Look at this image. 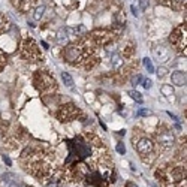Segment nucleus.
<instances>
[{"label":"nucleus","mask_w":187,"mask_h":187,"mask_svg":"<svg viewBox=\"0 0 187 187\" xmlns=\"http://www.w3.org/2000/svg\"><path fill=\"white\" fill-rule=\"evenodd\" d=\"M157 141H159V144L163 148H169V147H172V144H174V135H172V132L168 130V129H162L157 133Z\"/></svg>","instance_id":"0eeeda50"},{"label":"nucleus","mask_w":187,"mask_h":187,"mask_svg":"<svg viewBox=\"0 0 187 187\" xmlns=\"http://www.w3.org/2000/svg\"><path fill=\"white\" fill-rule=\"evenodd\" d=\"M88 54H90L88 44L85 41H83V42H75V44L68 45L63 51V58L69 65L79 66V65H83L88 60Z\"/></svg>","instance_id":"f03ea898"},{"label":"nucleus","mask_w":187,"mask_h":187,"mask_svg":"<svg viewBox=\"0 0 187 187\" xmlns=\"http://www.w3.org/2000/svg\"><path fill=\"white\" fill-rule=\"evenodd\" d=\"M135 148L138 150V153L139 154L147 156V154H150L151 151H153L154 145H153V142H151L148 138H141V139L135 144Z\"/></svg>","instance_id":"9d476101"},{"label":"nucleus","mask_w":187,"mask_h":187,"mask_svg":"<svg viewBox=\"0 0 187 187\" xmlns=\"http://www.w3.org/2000/svg\"><path fill=\"white\" fill-rule=\"evenodd\" d=\"M138 115H139V117H145V115H150V111H148V109H139V111H138Z\"/></svg>","instance_id":"5701e85b"},{"label":"nucleus","mask_w":187,"mask_h":187,"mask_svg":"<svg viewBox=\"0 0 187 187\" xmlns=\"http://www.w3.org/2000/svg\"><path fill=\"white\" fill-rule=\"evenodd\" d=\"M153 54L159 63H165L171 58V50L165 45H157L153 48Z\"/></svg>","instance_id":"1a4fd4ad"},{"label":"nucleus","mask_w":187,"mask_h":187,"mask_svg":"<svg viewBox=\"0 0 187 187\" xmlns=\"http://www.w3.org/2000/svg\"><path fill=\"white\" fill-rule=\"evenodd\" d=\"M144 66H145V69L148 70V73L154 72V66H153V63H151V60H150L148 57H145V58H144Z\"/></svg>","instance_id":"f3484780"},{"label":"nucleus","mask_w":187,"mask_h":187,"mask_svg":"<svg viewBox=\"0 0 187 187\" xmlns=\"http://www.w3.org/2000/svg\"><path fill=\"white\" fill-rule=\"evenodd\" d=\"M142 81H144V87H145L147 90H148V88L151 87V84H153V83H151L150 79H142Z\"/></svg>","instance_id":"b1692460"},{"label":"nucleus","mask_w":187,"mask_h":187,"mask_svg":"<svg viewBox=\"0 0 187 187\" xmlns=\"http://www.w3.org/2000/svg\"><path fill=\"white\" fill-rule=\"evenodd\" d=\"M139 5H141V9H142V11H145V9L148 8V5H150V3H148V0H139Z\"/></svg>","instance_id":"4be33fe9"},{"label":"nucleus","mask_w":187,"mask_h":187,"mask_svg":"<svg viewBox=\"0 0 187 187\" xmlns=\"http://www.w3.org/2000/svg\"><path fill=\"white\" fill-rule=\"evenodd\" d=\"M78 115H79V109L73 103H68V105L62 106L58 114H57V117H58L60 121H72V120L76 118Z\"/></svg>","instance_id":"39448f33"},{"label":"nucleus","mask_w":187,"mask_h":187,"mask_svg":"<svg viewBox=\"0 0 187 187\" xmlns=\"http://www.w3.org/2000/svg\"><path fill=\"white\" fill-rule=\"evenodd\" d=\"M171 44L175 45L180 51L186 52V24L178 26L171 34Z\"/></svg>","instance_id":"20e7f679"},{"label":"nucleus","mask_w":187,"mask_h":187,"mask_svg":"<svg viewBox=\"0 0 187 187\" xmlns=\"http://www.w3.org/2000/svg\"><path fill=\"white\" fill-rule=\"evenodd\" d=\"M3 160L6 162V165H11V159H9L8 156H3Z\"/></svg>","instance_id":"393cba45"},{"label":"nucleus","mask_w":187,"mask_h":187,"mask_svg":"<svg viewBox=\"0 0 187 187\" xmlns=\"http://www.w3.org/2000/svg\"><path fill=\"white\" fill-rule=\"evenodd\" d=\"M162 3L168 5V6H172L175 9H180V8H184L186 6V0H160Z\"/></svg>","instance_id":"f8f14e48"},{"label":"nucleus","mask_w":187,"mask_h":187,"mask_svg":"<svg viewBox=\"0 0 187 187\" xmlns=\"http://www.w3.org/2000/svg\"><path fill=\"white\" fill-rule=\"evenodd\" d=\"M162 93L165 94V96H172L174 94V88L171 87V85H168V84H165V85H162Z\"/></svg>","instance_id":"dca6fc26"},{"label":"nucleus","mask_w":187,"mask_h":187,"mask_svg":"<svg viewBox=\"0 0 187 187\" xmlns=\"http://www.w3.org/2000/svg\"><path fill=\"white\" fill-rule=\"evenodd\" d=\"M117 151H118L120 154H124V153H126V147H124L121 142H118V144H117Z\"/></svg>","instance_id":"412c9836"},{"label":"nucleus","mask_w":187,"mask_h":187,"mask_svg":"<svg viewBox=\"0 0 187 187\" xmlns=\"http://www.w3.org/2000/svg\"><path fill=\"white\" fill-rule=\"evenodd\" d=\"M54 157V154H47L44 150L30 147L23 153V160L27 165V169H30V172H33L34 175L41 177L45 172H48L50 169V162Z\"/></svg>","instance_id":"f257e3e1"},{"label":"nucleus","mask_w":187,"mask_h":187,"mask_svg":"<svg viewBox=\"0 0 187 187\" xmlns=\"http://www.w3.org/2000/svg\"><path fill=\"white\" fill-rule=\"evenodd\" d=\"M44 9H45V8H44V6H41V8L36 11V14H34V18H36V19H39V18L42 17V14H44Z\"/></svg>","instance_id":"aec40b11"},{"label":"nucleus","mask_w":187,"mask_h":187,"mask_svg":"<svg viewBox=\"0 0 187 187\" xmlns=\"http://www.w3.org/2000/svg\"><path fill=\"white\" fill-rule=\"evenodd\" d=\"M166 73H168V69L166 68H159V70H157V76L159 78H163Z\"/></svg>","instance_id":"6ab92c4d"},{"label":"nucleus","mask_w":187,"mask_h":187,"mask_svg":"<svg viewBox=\"0 0 187 187\" xmlns=\"http://www.w3.org/2000/svg\"><path fill=\"white\" fill-rule=\"evenodd\" d=\"M17 175L15 174H11V172H6V174H3L2 175V183H6V184H9V183H14V181H17Z\"/></svg>","instance_id":"ddd939ff"},{"label":"nucleus","mask_w":187,"mask_h":187,"mask_svg":"<svg viewBox=\"0 0 187 187\" xmlns=\"http://www.w3.org/2000/svg\"><path fill=\"white\" fill-rule=\"evenodd\" d=\"M172 84L178 85V87H183L186 84V72H181V70H177L172 73Z\"/></svg>","instance_id":"9b49d317"},{"label":"nucleus","mask_w":187,"mask_h":187,"mask_svg":"<svg viewBox=\"0 0 187 187\" xmlns=\"http://www.w3.org/2000/svg\"><path fill=\"white\" fill-rule=\"evenodd\" d=\"M168 114H169V117L172 120H175V121H177V115H174V114H172V112H168Z\"/></svg>","instance_id":"a878e982"},{"label":"nucleus","mask_w":187,"mask_h":187,"mask_svg":"<svg viewBox=\"0 0 187 187\" xmlns=\"http://www.w3.org/2000/svg\"><path fill=\"white\" fill-rule=\"evenodd\" d=\"M23 55L26 57V58H30V60H39L42 55L39 54V50H37V47H36V44H34L32 39H26L24 41V44H23Z\"/></svg>","instance_id":"423d86ee"},{"label":"nucleus","mask_w":187,"mask_h":187,"mask_svg":"<svg viewBox=\"0 0 187 187\" xmlns=\"http://www.w3.org/2000/svg\"><path fill=\"white\" fill-rule=\"evenodd\" d=\"M34 83H36V87H37L41 91H44V93L52 91V90L55 88V81H54V78H52L50 73H47V72H37L36 76H34Z\"/></svg>","instance_id":"7ed1b4c3"},{"label":"nucleus","mask_w":187,"mask_h":187,"mask_svg":"<svg viewBox=\"0 0 187 187\" xmlns=\"http://www.w3.org/2000/svg\"><path fill=\"white\" fill-rule=\"evenodd\" d=\"M62 79H63V83L68 85V87H72V85H73V79H72V76L69 75L68 72H63V73H62Z\"/></svg>","instance_id":"4468645a"},{"label":"nucleus","mask_w":187,"mask_h":187,"mask_svg":"<svg viewBox=\"0 0 187 187\" xmlns=\"http://www.w3.org/2000/svg\"><path fill=\"white\" fill-rule=\"evenodd\" d=\"M112 36H114V33H111L108 30H96L91 33V39L96 41L99 45H106L112 41Z\"/></svg>","instance_id":"6e6552de"},{"label":"nucleus","mask_w":187,"mask_h":187,"mask_svg":"<svg viewBox=\"0 0 187 187\" xmlns=\"http://www.w3.org/2000/svg\"><path fill=\"white\" fill-rule=\"evenodd\" d=\"M5 24H8V19L0 14V32L5 30V29H8V26H5Z\"/></svg>","instance_id":"a211bd4d"},{"label":"nucleus","mask_w":187,"mask_h":187,"mask_svg":"<svg viewBox=\"0 0 187 187\" xmlns=\"http://www.w3.org/2000/svg\"><path fill=\"white\" fill-rule=\"evenodd\" d=\"M129 96H130L133 101H136L138 103H142V96H141V93H139V91H136V90H130V91H129Z\"/></svg>","instance_id":"2eb2a0df"},{"label":"nucleus","mask_w":187,"mask_h":187,"mask_svg":"<svg viewBox=\"0 0 187 187\" xmlns=\"http://www.w3.org/2000/svg\"><path fill=\"white\" fill-rule=\"evenodd\" d=\"M3 62H5V60H3V55L0 54V68H2V65H3Z\"/></svg>","instance_id":"bb28decb"}]
</instances>
